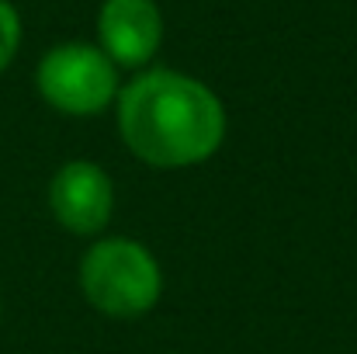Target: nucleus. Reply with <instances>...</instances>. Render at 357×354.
I'll list each match as a JSON object with an SVG mask.
<instances>
[{"label": "nucleus", "instance_id": "f257e3e1", "mask_svg": "<svg viewBox=\"0 0 357 354\" xmlns=\"http://www.w3.org/2000/svg\"><path fill=\"white\" fill-rule=\"evenodd\" d=\"M119 132L149 167H195L222 146L226 108L202 80L149 70L119 91Z\"/></svg>", "mask_w": 357, "mask_h": 354}, {"label": "nucleus", "instance_id": "f03ea898", "mask_svg": "<svg viewBox=\"0 0 357 354\" xmlns=\"http://www.w3.org/2000/svg\"><path fill=\"white\" fill-rule=\"evenodd\" d=\"M80 288L94 309L115 320H132L160 302L163 274L156 257L125 236L94 243L80 260Z\"/></svg>", "mask_w": 357, "mask_h": 354}, {"label": "nucleus", "instance_id": "20e7f679", "mask_svg": "<svg viewBox=\"0 0 357 354\" xmlns=\"http://www.w3.org/2000/svg\"><path fill=\"white\" fill-rule=\"evenodd\" d=\"M49 209L59 226L77 236L101 233L115 209L112 177L91 160H70L49 184Z\"/></svg>", "mask_w": 357, "mask_h": 354}, {"label": "nucleus", "instance_id": "423d86ee", "mask_svg": "<svg viewBox=\"0 0 357 354\" xmlns=\"http://www.w3.org/2000/svg\"><path fill=\"white\" fill-rule=\"evenodd\" d=\"M21 49V14L10 0H0V73L14 63Z\"/></svg>", "mask_w": 357, "mask_h": 354}, {"label": "nucleus", "instance_id": "39448f33", "mask_svg": "<svg viewBox=\"0 0 357 354\" xmlns=\"http://www.w3.org/2000/svg\"><path fill=\"white\" fill-rule=\"evenodd\" d=\"M163 42L156 0H105L98 10V45L115 66H146Z\"/></svg>", "mask_w": 357, "mask_h": 354}, {"label": "nucleus", "instance_id": "7ed1b4c3", "mask_svg": "<svg viewBox=\"0 0 357 354\" xmlns=\"http://www.w3.org/2000/svg\"><path fill=\"white\" fill-rule=\"evenodd\" d=\"M38 94L63 115H98L119 98L115 63L91 42H59L52 45L35 70Z\"/></svg>", "mask_w": 357, "mask_h": 354}]
</instances>
